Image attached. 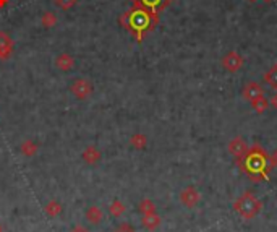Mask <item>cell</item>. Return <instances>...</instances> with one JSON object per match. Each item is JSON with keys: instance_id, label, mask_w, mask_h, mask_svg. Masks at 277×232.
Listing matches in <instances>:
<instances>
[{"instance_id": "6da1fadb", "label": "cell", "mask_w": 277, "mask_h": 232, "mask_svg": "<svg viewBox=\"0 0 277 232\" xmlns=\"http://www.w3.org/2000/svg\"><path fill=\"white\" fill-rule=\"evenodd\" d=\"M237 166L254 182H262L269 179V174L274 169L271 166L269 154L259 144H253L246 149V153L237 159Z\"/></svg>"}, {"instance_id": "7a4b0ae2", "label": "cell", "mask_w": 277, "mask_h": 232, "mask_svg": "<svg viewBox=\"0 0 277 232\" xmlns=\"http://www.w3.org/2000/svg\"><path fill=\"white\" fill-rule=\"evenodd\" d=\"M233 209H235V213L240 217H243L245 221H250L261 213L262 203L259 201V198L254 193L245 192L235 200V203H233Z\"/></svg>"}, {"instance_id": "3957f363", "label": "cell", "mask_w": 277, "mask_h": 232, "mask_svg": "<svg viewBox=\"0 0 277 232\" xmlns=\"http://www.w3.org/2000/svg\"><path fill=\"white\" fill-rule=\"evenodd\" d=\"M127 18H128V28L131 31H135L138 41H141L144 31L151 30V28L157 23V18H154L144 9H135L133 12L128 13Z\"/></svg>"}, {"instance_id": "277c9868", "label": "cell", "mask_w": 277, "mask_h": 232, "mask_svg": "<svg viewBox=\"0 0 277 232\" xmlns=\"http://www.w3.org/2000/svg\"><path fill=\"white\" fill-rule=\"evenodd\" d=\"M243 63H245V59L238 52H235V50H230L229 54H225L222 57V67L227 71H230V73L238 71L243 67Z\"/></svg>"}, {"instance_id": "5b68a950", "label": "cell", "mask_w": 277, "mask_h": 232, "mask_svg": "<svg viewBox=\"0 0 277 232\" xmlns=\"http://www.w3.org/2000/svg\"><path fill=\"white\" fill-rule=\"evenodd\" d=\"M201 200V193L196 190L195 187H187L185 190H181L180 193V201L181 205L187 208H195Z\"/></svg>"}, {"instance_id": "8992f818", "label": "cell", "mask_w": 277, "mask_h": 232, "mask_svg": "<svg viewBox=\"0 0 277 232\" xmlns=\"http://www.w3.org/2000/svg\"><path fill=\"white\" fill-rule=\"evenodd\" d=\"M172 0H138V4L141 5V9L148 10L154 18H157L159 12H162Z\"/></svg>"}, {"instance_id": "52a82bcc", "label": "cell", "mask_w": 277, "mask_h": 232, "mask_svg": "<svg viewBox=\"0 0 277 232\" xmlns=\"http://www.w3.org/2000/svg\"><path fill=\"white\" fill-rule=\"evenodd\" d=\"M246 149H248V144L242 136H235V138H232L229 143V153L235 159L242 158L246 153Z\"/></svg>"}, {"instance_id": "ba28073f", "label": "cell", "mask_w": 277, "mask_h": 232, "mask_svg": "<svg viewBox=\"0 0 277 232\" xmlns=\"http://www.w3.org/2000/svg\"><path fill=\"white\" fill-rule=\"evenodd\" d=\"M242 94H243V98L248 99L251 103V101H254L256 98L262 96L264 94V90H262V86L256 82H250V83H246L243 86V90H242Z\"/></svg>"}, {"instance_id": "9c48e42d", "label": "cell", "mask_w": 277, "mask_h": 232, "mask_svg": "<svg viewBox=\"0 0 277 232\" xmlns=\"http://www.w3.org/2000/svg\"><path fill=\"white\" fill-rule=\"evenodd\" d=\"M13 50L12 39L9 38V34L0 33V59H9Z\"/></svg>"}, {"instance_id": "30bf717a", "label": "cell", "mask_w": 277, "mask_h": 232, "mask_svg": "<svg viewBox=\"0 0 277 232\" xmlns=\"http://www.w3.org/2000/svg\"><path fill=\"white\" fill-rule=\"evenodd\" d=\"M71 91H73V94H75V96H78V98H86L87 94L91 93V85L87 83L86 80H78V82L73 83Z\"/></svg>"}, {"instance_id": "8fae6325", "label": "cell", "mask_w": 277, "mask_h": 232, "mask_svg": "<svg viewBox=\"0 0 277 232\" xmlns=\"http://www.w3.org/2000/svg\"><path fill=\"white\" fill-rule=\"evenodd\" d=\"M267 107H269V99L264 96V94L259 96V98H256L254 101H251V109L254 112H258V114H262Z\"/></svg>"}, {"instance_id": "7c38bea8", "label": "cell", "mask_w": 277, "mask_h": 232, "mask_svg": "<svg viewBox=\"0 0 277 232\" xmlns=\"http://www.w3.org/2000/svg\"><path fill=\"white\" fill-rule=\"evenodd\" d=\"M262 78H264V82H266L269 86H271L272 90L277 91V63L272 65V67L266 71L264 76H262Z\"/></svg>"}, {"instance_id": "4fadbf2b", "label": "cell", "mask_w": 277, "mask_h": 232, "mask_svg": "<svg viewBox=\"0 0 277 232\" xmlns=\"http://www.w3.org/2000/svg\"><path fill=\"white\" fill-rule=\"evenodd\" d=\"M55 65L60 70H63V71H67V70H70L71 67H73V59L68 55V54H62V55H58L57 57V60H55Z\"/></svg>"}, {"instance_id": "5bb4252c", "label": "cell", "mask_w": 277, "mask_h": 232, "mask_svg": "<svg viewBox=\"0 0 277 232\" xmlns=\"http://www.w3.org/2000/svg\"><path fill=\"white\" fill-rule=\"evenodd\" d=\"M144 226L148 227V229H156L157 226H159V222H160V219H159V216H156V213H151V214H146L144 216Z\"/></svg>"}, {"instance_id": "9a60e30c", "label": "cell", "mask_w": 277, "mask_h": 232, "mask_svg": "<svg viewBox=\"0 0 277 232\" xmlns=\"http://www.w3.org/2000/svg\"><path fill=\"white\" fill-rule=\"evenodd\" d=\"M57 23V18L55 15H52V13H46V15L42 17V25L46 26V28H50V26H54Z\"/></svg>"}, {"instance_id": "2e32d148", "label": "cell", "mask_w": 277, "mask_h": 232, "mask_svg": "<svg viewBox=\"0 0 277 232\" xmlns=\"http://www.w3.org/2000/svg\"><path fill=\"white\" fill-rule=\"evenodd\" d=\"M141 211L144 214H151V213H156V209H154V203L149 201V200H144L141 203Z\"/></svg>"}, {"instance_id": "e0dca14e", "label": "cell", "mask_w": 277, "mask_h": 232, "mask_svg": "<svg viewBox=\"0 0 277 232\" xmlns=\"http://www.w3.org/2000/svg\"><path fill=\"white\" fill-rule=\"evenodd\" d=\"M131 143H133L135 148H144L146 146V136H143V135H135L133 138H131Z\"/></svg>"}, {"instance_id": "ac0fdd59", "label": "cell", "mask_w": 277, "mask_h": 232, "mask_svg": "<svg viewBox=\"0 0 277 232\" xmlns=\"http://www.w3.org/2000/svg\"><path fill=\"white\" fill-rule=\"evenodd\" d=\"M84 158L87 159V161H96V159L99 158V153H96V151H94V148H91V149H87L86 151V154H84Z\"/></svg>"}, {"instance_id": "d6986e66", "label": "cell", "mask_w": 277, "mask_h": 232, "mask_svg": "<svg viewBox=\"0 0 277 232\" xmlns=\"http://www.w3.org/2000/svg\"><path fill=\"white\" fill-rule=\"evenodd\" d=\"M57 5H60L62 9H70V7L75 4V0H55Z\"/></svg>"}, {"instance_id": "ffe728a7", "label": "cell", "mask_w": 277, "mask_h": 232, "mask_svg": "<svg viewBox=\"0 0 277 232\" xmlns=\"http://www.w3.org/2000/svg\"><path fill=\"white\" fill-rule=\"evenodd\" d=\"M269 159H271V166H272V168H277V148L274 149L272 154H269Z\"/></svg>"}, {"instance_id": "44dd1931", "label": "cell", "mask_w": 277, "mask_h": 232, "mask_svg": "<svg viewBox=\"0 0 277 232\" xmlns=\"http://www.w3.org/2000/svg\"><path fill=\"white\" fill-rule=\"evenodd\" d=\"M269 106H272L274 109H277V93L274 94L271 99H269Z\"/></svg>"}, {"instance_id": "7402d4cb", "label": "cell", "mask_w": 277, "mask_h": 232, "mask_svg": "<svg viewBox=\"0 0 277 232\" xmlns=\"http://www.w3.org/2000/svg\"><path fill=\"white\" fill-rule=\"evenodd\" d=\"M117 232H135V230L131 229L130 226H122V227H120L119 230H117Z\"/></svg>"}, {"instance_id": "603a6c76", "label": "cell", "mask_w": 277, "mask_h": 232, "mask_svg": "<svg viewBox=\"0 0 277 232\" xmlns=\"http://www.w3.org/2000/svg\"><path fill=\"white\" fill-rule=\"evenodd\" d=\"M7 2H9V0H0V7H4Z\"/></svg>"}, {"instance_id": "cb8c5ba5", "label": "cell", "mask_w": 277, "mask_h": 232, "mask_svg": "<svg viewBox=\"0 0 277 232\" xmlns=\"http://www.w3.org/2000/svg\"><path fill=\"white\" fill-rule=\"evenodd\" d=\"M251 2H256V0H251ZM262 2H272V0H262Z\"/></svg>"}]
</instances>
